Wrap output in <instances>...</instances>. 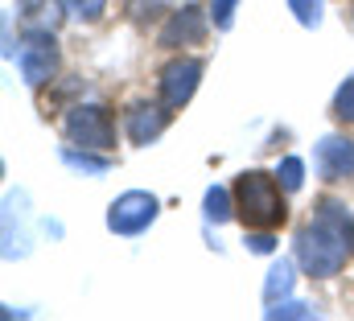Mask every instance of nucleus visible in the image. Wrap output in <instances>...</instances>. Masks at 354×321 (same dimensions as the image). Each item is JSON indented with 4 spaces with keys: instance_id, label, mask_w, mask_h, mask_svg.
<instances>
[{
    "instance_id": "nucleus-1",
    "label": "nucleus",
    "mask_w": 354,
    "mask_h": 321,
    "mask_svg": "<svg viewBox=\"0 0 354 321\" xmlns=\"http://www.w3.org/2000/svg\"><path fill=\"white\" fill-rule=\"evenodd\" d=\"M351 255H354V214L342 202L322 198L313 206V219L297 231V264L309 276L326 280V276H338Z\"/></svg>"
},
{
    "instance_id": "nucleus-2",
    "label": "nucleus",
    "mask_w": 354,
    "mask_h": 321,
    "mask_svg": "<svg viewBox=\"0 0 354 321\" xmlns=\"http://www.w3.org/2000/svg\"><path fill=\"white\" fill-rule=\"evenodd\" d=\"M280 190H284V185H280L272 173H260V169L239 173V181H235V214H239L248 227L276 231V227L288 219V206H284Z\"/></svg>"
},
{
    "instance_id": "nucleus-3",
    "label": "nucleus",
    "mask_w": 354,
    "mask_h": 321,
    "mask_svg": "<svg viewBox=\"0 0 354 321\" xmlns=\"http://www.w3.org/2000/svg\"><path fill=\"white\" fill-rule=\"evenodd\" d=\"M71 145L79 149H95V153H111L115 149V124H111V111L103 103H75L62 120Z\"/></svg>"
},
{
    "instance_id": "nucleus-4",
    "label": "nucleus",
    "mask_w": 354,
    "mask_h": 321,
    "mask_svg": "<svg viewBox=\"0 0 354 321\" xmlns=\"http://www.w3.org/2000/svg\"><path fill=\"white\" fill-rule=\"evenodd\" d=\"M17 66H21V79L29 86H46L54 82L58 66H62V50L54 42V29H29L21 50H17Z\"/></svg>"
},
{
    "instance_id": "nucleus-5",
    "label": "nucleus",
    "mask_w": 354,
    "mask_h": 321,
    "mask_svg": "<svg viewBox=\"0 0 354 321\" xmlns=\"http://www.w3.org/2000/svg\"><path fill=\"white\" fill-rule=\"evenodd\" d=\"M157 214H161V202L153 194L128 190L107 206V231L111 235H140V231H149L157 223Z\"/></svg>"
},
{
    "instance_id": "nucleus-6",
    "label": "nucleus",
    "mask_w": 354,
    "mask_h": 321,
    "mask_svg": "<svg viewBox=\"0 0 354 321\" xmlns=\"http://www.w3.org/2000/svg\"><path fill=\"white\" fill-rule=\"evenodd\" d=\"M206 25H210V8H202V4H194V0H185V4H177L174 12H169V21L161 25V33H157V46H165V50L202 46V37H206Z\"/></svg>"
},
{
    "instance_id": "nucleus-7",
    "label": "nucleus",
    "mask_w": 354,
    "mask_h": 321,
    "mask_svg": "<svg viewBox=\"0 0 354 321\" xmlns=\"http://www.w3.org/2000/svg\"><path fill=\"white\" fill-rule=\"evenodd\" d=\"M206 75V66H202V58H174L165 71H161V103L165 107H185L189 99H194V91H198V82Z\"/></svg>"
},
{
    "instance_id": "nucleus-8",
    "label": "nucleus",
    "mask_w": 354,
    "mask_h": 321,
    "mask_svg": "<svg viewBox=\"0 0 354 321\" xmlns=\"http://www.w3.org/2000/svg\"><path fill=\"white\" fill-rule=\"evenodd\" d=\"M313 169L326 181L354 177V140H346V136H322L317 149H313Z\"/></svg>"
},
{
    "instance_id": "nucleus-9",
    "label": "nucleus",
    "mask_w": 354,
    "mask_h": 321,
    "mask_svg": "<svg viewBox=\"0 0 354 321\" xmlns=\"http://www.w3.org/2000/svg\"><path fill=\"white\" fill-rule=\"evenodd\" d=\"M169 111H174V107H165V103H132V107H128V120H124L128 140H132V145H153V140L169 128Z\"/></svg>"
},
{
    "instance_id": "nucleus-10",
    "label": "nucleus",
    "mask_w": 354,
    "mask_h": 321,
    "mask_svg": "<svg viewBox=\"0 0 354 321\" xmlns=\"http://www.w3.org/2000/svg\"><path fill=\"white\" fill-rule=\"evenodd\" d=\"M292 280H297V264H292V259H276L272 272H268V280H264V301L268 305L284 301V297L292 293Z\"/></svg>"
},
{
    "instance_id": "nucleus-11",
    "label": "nucleus",
    "mask_w": 354,
    "mask_h": 321,
    "mask_svg": "<svg viewBox=\"0 0 354 321\" xmlns=\"http://www.w3.org/2000/svg\"><path fill=\"white\" fill-rule=\"evenodd\" d=\"M202 214H206V223L223 227L227 219H235V194L227 185H210L206 198H202Z\"/></svg>"
},
{
    "instance_id": "nucleus-12",
    "label": "nucleus",
    "mask_w": 354,
    "mask_h": 321,
    "mask_svg": "<svg viewBox=\"0 0 354 321\" xmlns=\"http://www.w3.org/2000/svg\"><path fill=\"white\" fill-rule=\"evenodd\" d=\"M17 12L29 21V29H54L58 25V8L50 0H17Z\"/></svg>"
},
{
    "instance_id": "nucleus-13",
    "label": "nucleus",
    "mask_w": 354,
    "mask_h": 321,
    "mask_svg": "<svg viewBox=\"0 0 354 321\" xmlns=\"http://www.w3.org/2000/svg\"><path fill=\"white\" fill-rule=\"evenodd\" d=\"M62 160L71 165V169H83V173H95V177H103L107 169H111V160L107 157H95V149H62Z\"/></svg>"
},
{
    "instance_id": "nucleus-14",
    "label": "nucleus",
    "mask_w": 354,
    "mask_h": 321,
    "mask_svg": "<svg viewBox=\"0 0 354 321\" xmlns=\"http://www.w3.org/2000/svg\"><path fill=\"white\" fill-rule=\"evenodd\" d=\"M276 177H280V185L288 190V194H297L301 185H305V160L301 157H284L276 165Z\"/></svg>"
},
{
    "instance_id": "nucleus-15",
    "label": "nucleus",
    "mask_w": 354,
    "mask_h": 321,
    "mask_svg": "<svg viewBox=\"0 0 354 321\" xmlns=\"http://www.w3.org/2000/svg\"><path fill=\"white\" fill-rule=\"evenodd\" d=\"M62 8H66V17H75V21H99L103 12H107V0H58Z\"/></svg>"
},
{
    "instance_id": "nucleus-16",
    "label": "nucleus",
    "mask_w": 354,
    "mask_h": 321,
    "mask_svg": "<svg viewBox=\"0 0 354 321\" xmlns=\"http://www.w3.org/2000/svg\"><path fill=\"white\" fill-rule=\"evenodd\" d=\"M264 318L268 321H276V318H317V309L313 305H305V301H276V305H268L264 309Z\"/></svg>"
},
{
    "instance_id": "nucleus-17",
    "label": "nucleus",
    "mask_w": 354,
    "mask_h": 321,
    "mask_svg": "<svg viewBox=\"0 0 354 321\" xmlns=\"http://www.w3.org/2000/svg\"><path fill=\"white\" fill-rule=\"evenodd\" d=\"M124 8H128L132 21H153V17H161L165 8H174V0H124Z\"/></svg>"
},
{
    "instance_id": "nucleus-18",
    "label": "nucleus",
    "mask_w": 354,
    "mask_h": 321,
    "mask_svg": "<svg viewBox=\"0 0 354 321\" xmlns=\"http://www.w3.org/2000/svg\"><path fill=\"white\" fill-rule=\"evenodd\" d=\"M334 120H342V124H354V75L338 91H334Z\"/></svg>"
},
{
    "instance_id": "nucleus-19",
    "label": "nucleus",
    "mask_w": 354,
    "mask_h": 321,
    "mask_svg": "<svg viewBox=\"0 0 354 321\" xmlns=\"http://www.w3.org/2000/svg\"><path fill=\"white\" fill-rule=\"evenodd\" d=\"M288 12H292L305 29H317V25H322V0H288Z\"/></svg>"
},
{
    "instance_id": "nucleus-20",
    "label": "nucleus",
    "mask_w": 354,
    "mask_h": 321,
    "mask_svg": "<svg viewBox=\"0 0 354 321\" xmlns=\"http://www.w3.org/2000/svg\"><path fill=\"white\" fill-rule=\"evenodd\" d=\"M235 8H239V0H210V25L218 33H227L235 25Z\"/></svg>"
},
{
    "instance_id": "nucleus-21",
    "label": "nucleus",
    "mask_w": 354,
    "mask_h": 321,
    "mask_svg": "<svg viewBox=\"0 0 354 321\" xmlns=\"http://www.w3.org/2000/svg\"><path fill=\"white\" fill-rule=\"evenodd\" d=\"M243 247H248V251H256V255H268V251H276V235L264 231V227H248Z\"/></svg>"
}]
</instances>
